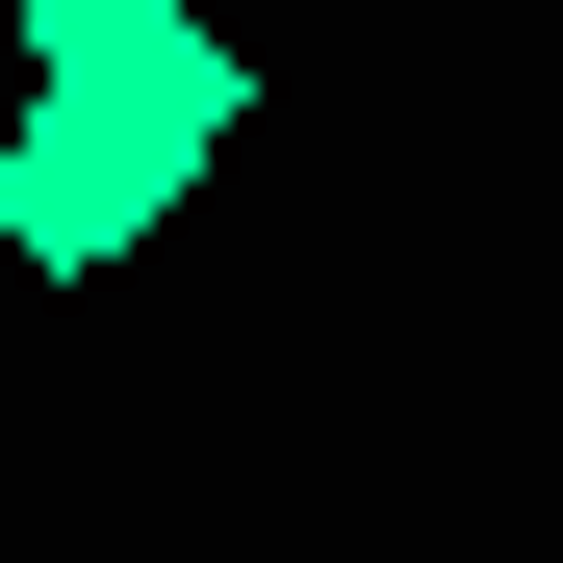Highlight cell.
Here are the masks:
<instances>
[{"instance_id": "cell-1", "label": "cell", "mask_w": 563, "mask_h": 563, "mask_svg": "<svg viewBox=\"0 0 563 563\" xmlns=\"http://www.w3.org/2000/svg\"><path fill=\"white\" fill-rule=\"evenodd\" d=\"M154 206H179V154L103 103V77H52V52H26V103H0V256H26V282H103Z\"/></svg>"}, {"instance_id": "cell-2", "label": "cell", "mask_w": 563, "mask_h": 563, "mask_svg": "<svg viewBox=\"0 0 563 563\" xmlns=\"http://www.w3.org/2000/svg\"><path fill=\"white\" fill-rule=\"evenodd\" d=\"M52 77H103V103H129V129L179 154V179H206V154L256 129V52L206 26V0H103V26H52Z\"/></svg>"}, {"instance_id": "cell-3", "label": "cell", "mask_w": 563, "mask_h": 563, "mask_svg": "<svg viewBox=\"0 0 563 563\" xmlns=\"http://www.w3.org/2000/svg\"><path fill=\"white\" fill-rule=\"evenodd\" d=\"M0 26H26V52H52V26H103V0H0Z\"/></svg>"}]
</instances>
